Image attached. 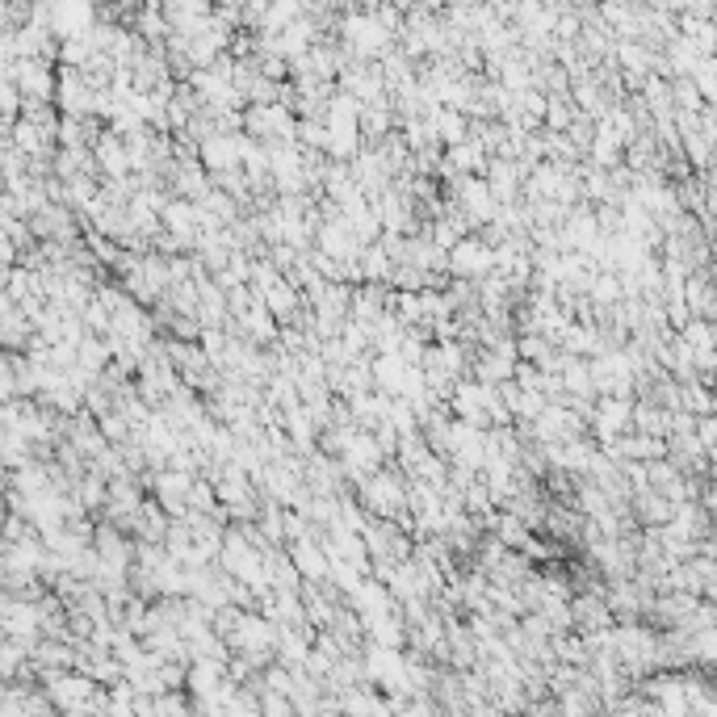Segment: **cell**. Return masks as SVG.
Here are the masks:
<instances>
[{"instance_id": "cell-1", "label": "cell", "mask_w": 717, "mask_h": 717, "mask_svg": "<svg viewBox=\"0 0 717 717\" xmlns=\"http://www.w3.org/2000/svg\"><path fill=\"white\" fill-rule=\"evenodd\" d=\"M449 265L462 277H483L495 265V252L487 244H478V239H458V244L449 248Z\"/></svg>"}, {"instance_id": "cell-2", "label": "cell", "mask_w": 717, "mask_h": 717, "mask_svg": "<svg viewBox=\"0 0 717 717\" xmlns=\"http://www.w3.org/2000/svg\"><path fill=\"white\" fill-rule=\"evenodd\" d=\"M51 697L59 705H80V701H93V680L84 676H51Z\"/></svg>"}, {"instance_id": "cell-3", "label": "cell", "mask_w": 717, "mask_h": 717, "mask_svg": "<svg viewBox=\"0 0 717 717\" xmlns=\"http://www.w3.org/2000/svg\"><path fill=\"white\" fill-rule=\"evenodd\" d=\"M294 567H298L302 575H307V579H315V583H319L323 575L332 571V554H319V550L311 546V541H298V546H294Z\"/></svg>"}]
</instances>
